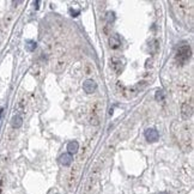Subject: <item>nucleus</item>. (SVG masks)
Returning <instances> with one entry per match:
<instances>
[{"instance_id":"f257e3e1","label":"nucleus","mask_w":194,"mask_h":194,"mask_svg":"<svg viewBox=\"0 0 194 194\" xmlns=\"http://www.w3.org/2000/svg\"><path fill=\"white\" fill-rule=\"evenodd\" d=\"M191 57V48H189V46H182V47H180L178 49H177V53H176V59H177V61L180 62V64H183V62H186L188 59Z\"/></svg>"},{"instance_id":"f03ea898","label":"nucleus","mask_w":194,"mask_h":194,"mask_svg":"<svg viewBox=\"0 0 194 194\" xmlns=\"http://www.w3.org/2000/svg\"><path fill=\"white\" fill-rule=\"evenodd\" d=\"M83 89H84V91H85L86 94H94L97 90V84L94 80L89 79V80H86V81L83 84Z\"/></svg>"},{"instance_id":"7ed1b4c3","label":"nucleus","mask_w":194,"mask_h":194,"mask_svg":"<svg viewBox=\"0 0 194 194\" xmlns=\"http://www.w3.org/2000/svg\"><path fill=\"white\" fill-rule=\"evenodd\" d=\"M145 138H146V140L154 143V141H157V140H158L159 134H158V132H157L156 130H154V128H149V130L145 131Z\"/></svg>"},{"instance_id":"20e7f679","label":"nucleus","mask_w":194,"mask_h":194,"mask_svg":"<svg viewBox=\"0 0 194 194\" xmlns=\"http://www.w3.org/2000/svg\"><path fill=\"white\" fill-rule=\"evenodd\" d=\"M110 66H112V68H113L116 73H120V72L122 71V68H123V64H122V61L117 58L112 59V64H110Z\"/></svg>"},{"instance_id":"39448f33","label":"nucleus","mask_w":194,"mask_h":194,"mask_svg":"<svg viewBox=\"0 0 194 194\" xmlns=\"http://www.w3.org/2000/svg\"><path fill=\"white\" fill-rule=\"evenodd\" d=\"M59 161H60V163H61L64 167H68V165L72 163L73 158H72V155H70V154H64L62 156H60Z\"/></svg>"},{"instance_id":"423d86ee","label":"nucleus","mask_w":194,"mask_h":194,"mask_svg":"<svg viewBox=\"0 0 194 194\" xmlns=\"http://www.w3.org/2000/svg\"><path fill=\"white\" fill-rule=\"evenodd\" d=\"M109 46H110V48H113V49H116V48H119V47L121 46V40L119 37V35L110 36V39H109Z\"/></svg>"},{"instance_id":"0eeeda50","label":"nucleus","mask_w":194,"mask_h":194,"mask_svg":"<svg viewBox=\"0 0 194 194\" xmlns=\"http://www.w3.org/2000/svg\"><path fill=\"white\" fill-rule=\"evenodd\" d=\"M182 114H183V116L188 117L192 115V112H193V108H192V103H189V106H188V103H185L183 106H182Z\"/></svg>"},{"instance_id":"6e6552de","label":"nucleus","mask_w":194,"mask_h":194,"mask_svg":"<svg viewBox=\"0 0 194 194\" xmlns=\"http://www.w3.org/2000/svg\"><path fill=\"white\" fill-rule=\"evenodd\" d=\"M78 149H79V144H78L76 140L70 141V143H68V145H67V150H68V154H70V155L76 154V152L78 151Z\"/></svg>"},{"instance_id":"1a4fd4ad","label":"nucleus","mask_w":194,"mask_h":194,"mask_svg":"<svg viewBox=\"0 0 194 194\" xmlns=\"http://www.w3.org/2000/svg\"><path fill=\"white\" fill-rule=\"evenodd\" d=\"M12 127H15V128H19L20 126H22V123H23V119L22 116L19 115H16V116L12 117Z\"/></svg>"},{"instance_id":"9d476101","label":"nucleus","mask_w":194,"mask_h":194,"mask_svg":"<svg viewBox=\"0 0 194 194\" xmlns=\"http://www.w3.org/2000/svg\"><path fill=\"white\" fill-rule=\"evenodd\" d=\"M26 49L29 52H34L36 49V42L35 41H28L26 42Z\"/></svg>"},{"instance_id":"9b49d317","label":"nucleus","mask_w":194,"mask_h":194,"mask_svg":"<svg viewBox=\"0 0 194 194\" xmlns=\"http://www.w3.org/2000/svg\"><path fill=\"white\" fill-rule=\"evenodd\" d=\"M155 98L157 101H163V98H164V92H163V90H158V91L156 92Z\"/></svg>"},{"instance_id":"f8f14e48","label":"nucleus","mask_w":194,"mask_h":194,"mask_svg":"<svg viewBox=\"0 0 194 194\" xmlns=\"http://www.w3.org/2000/svg\"><path fill=\"white\" fill-rule=\"evenodd\" d=\"M107 20H108V23H112V22H114L115 19V13L114 12H107Z\"/></svg>"},{"instance_id":"ddd939ff","label":"nucleus","mask_w":194,"mask_h":194,"mask_svg":"<svg viewBox=\"0 0 194 194\" xmlns=\"http://www.w3.org/2000/svg\"><path fill=\"white\" fill-rule=\"evenodd\" d=\"M68 11H70V13H71V16H72V17H77L78 15L80 13V11H79V10H74V9H70Z\"/></svg>"}]
</instances>
